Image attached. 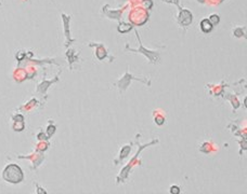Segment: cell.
Instances as JSON below:
<instances>
[{
	"instance_id": "7a4b0ae2",
	"label": "cell",
	"mask_w": 247,
	"mask_h": 194,
	"mask_svg": "<svg viewBox=\"0 0 247 194\" xmlns=\"http://www.w3.org/2000/svg\"><path fill=\"white\" fill-rule=\"evenodd\" d=\"M202 29H203L204 31H209L211 29V24L208 22L207 20L203 21V23H202Z\"/></svg>"
},
{
	"instance_id": "6da1fadb",
	"label": "cell",
	"mask_w": 247,
	"mask_h": 194,
	"mask_svg": "<svg viewBox=\"0 0 247 194\" xmlns=\"http://www.w3.org/2000/svg\"><path fill=\"white\" fill-rule=\"evenodd\" d=\"M4 179L10 182H20L23 178V175H22V172H21L20 167H17L16 165H10L5 169L4 172Z\"/></svg>"
}]
</instances>
